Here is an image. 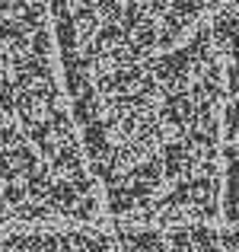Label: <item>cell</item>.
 I'll list each match as a JSON object with an SVG mask.
<instances>
[{
	"mask_svg": "<svg viewBox=\"0 0 239 252\" xmlns=\"http://www.w3.org/2000/svg\"><path fill=\"white\" fill-rule=\"evenodd\" d=\"M131 252H239L236 227L176 223V227H118Z\"/></svg>",
	"mask_w": 239,
	"mask_h": 252,
	"instance_id": "cell-3",
	"label": "cell"
},
{
	"mask_svg": "<svg viewBox=\"0 0 239 252\" xmlns=\"http://www.w3.org/2000/svg\"><path fill=\"white\" fill-rule=\"evenodd\" d=\"M233 10H236V13H239V0H233Z\"/></svg>",
	"mask_w": 239,
	"mask_h": 252,
	"instance_id": "cell-5",
	"label": "cell"
},
{
	"mask_svg": "<svg viewBox=\"0 0 239 252\" xmlns=\"http://www.w3.org/2000/svg\"><path fill=\"white\" fill-rule=\"evenodd\" d=\"M0 252H131L118 230L90 223H10L0 227Z\"/></svg>",
	"mask_w": 239,
	"mask_h": 252,
	"instance_id": "cell-2",
	"label": "cell"
},
{
	"mask_svg": "<svg viewBox=\"0 0 239 252\" xmlns=\"http://www.w3.org/2000/svg\"><path fill=\"white\" fill-rule=\"evenodd\" d=\"M220 176H223L220 217L239 230V141L220 144Z\"/></svg>",
	"mask_w": 239,
	"mask_h": 252,
	"instance_id": "cell-4",
	"label": "cell"
},
{
	"mask_svg": "<svg viewBox=\"0 0 239 252\" xmlns=\"http://www.w3.org/2000/svg\"><path fill=\"white\" fill-rule=\"evenodd\" d=\"M90 176L124 227L220 217L223 64L210 26L141 64L64 83Z\"/></svg>",
	"mask_w": 239,
	"mask_h": 252,
	"instance_id": "cell-1",
	"label": "cell"
}]
</instances>
